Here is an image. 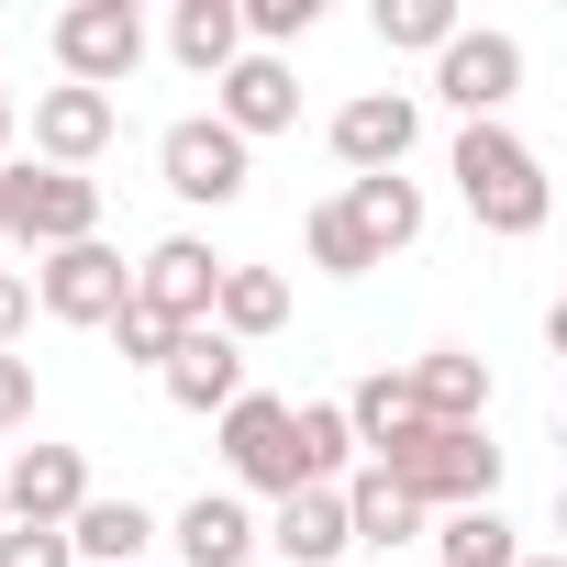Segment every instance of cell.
I'll use <instances>...</instances> for the list:
<instances>
[{"label": "cell", "instance_id": "obj_9", "mask_svg": "<svg viewBox=\"0 0 567 567\" xmlns=\"http://www.w3.org/2000/svg\"><path fill=\"white\" fill-rule=\"evenodd\" d=\"M34 301H45L56 323H112V312L134 301V267H123L101 234H90V245H56L45 278H34Z\"/></svg>", "mask_w": 567, "mask_h": 567}, {"label": "cell", "instance_id": "obj_34", "mask_svg": "<svg viewBox=\"0 0 567 567\" xmlns=\"http://www.w3.org/2000/svg\"><path fill=\"white\" fill-rule=\"evenodd\" d=\"M512 567H556V556H512Z\"/></svg>", "mask_w": 567, "mask_h": 567}, {"label": "cell", "instance_id": "obj_6", "mask_svg": "<svg viewBox=\"0 0 567 567\" xmlns=\"http://www.w3.org/2000/svg\"><path fill=\"white\" fill-rule=\"evenodd\" d=\"M212 290H223V256H212L200 234H167V245H145V267H134V301H145L167 334H200V323H212Z\"/></svg>", "mask_w": 567, "mask_h": 567}, {"label": "cell", "instance_id": "obj_15", "mask_svg": "<svg viewBox=\"0 0 567 567\" xmlns=\"http://www.w3.org/2000/svg\"><path fill=\"white\" fill-rule=\"evenodd\" d=\"M256 545H278V567H334L346 556V501L334 489H290V501L256 523Z\"/></svg>", "mask_w": 567, "mask_h": 567}, {"label": "cell", "instance_id": "obj_17", "mask_svg": "<svg viewBox=\"0 0 567 567\" xmlns=\"http://www.w3.org/2000/svg\"><path fill=\"white\" fill-rule=\"evenodd\" d=\"M334 200H346V223H357V245H368L379 267H390V256H401V245L423 234V189H412L401 167H390V178H346Z\"/></svg>", "mask_w": 567, "mask_h": 567}, {"label": "cell", "instance_id": "obj_5", "mask_svg": "<svg viewBox=\"0 0 567 567\" xmlns=\"http://www.w3.org/2000/svg\"><path fill=\"white\" fill-rule=\"evenodd\" d=\"M212 423H223V467H234L245 489H267V501H290V489H301V456H290V401L245 390V401H223Z\"/></svg>", "mask_w": 567, "mask_h": 567}, {"label": "cell", "instance_id": "obj_8", "mask_svg": "<svg viewBox=\"0 0 567 567\" xmlns=\"http://www.w3.org/2000/svg\"><path fill=\"white\" fill-rule=\"evenodd\" d=\"M523 90V45L512 34H445V56H434V101H456L467 123H501V101Z\"/></svg>", "mask_w": 567, "mask_h": 567}, {"label": "cell", "instance_id": "obj_4", "mask_svg": "<svg viewBox=\"0 0 567 567\" xmlns=\"http://www.w3.org/2000/svg\"><path fill=\"white\" fill-rule=\"evenodd\" d=\"M56 68H68V90L112 101L145 68V12H134V0H68V12H56Z\"/></svg>", "mask_w": 567, "mask_h": 567}, {"label": "cell", "instance_id": "obj_11", "mask_svg": "<svg viewBox=\"0 0 567 567\" xmlns=\"http://www.w3.org/2000/svg\"><path fill=\"white\" fill-rule=\"evenodd\" d=\"M90 501V467H79V445H23L12 467H0V512L12 523H45V534H68V512Z\"/></svg>", "mask_w": 567, "mask_h": 567}, {"label": "cell", "instance_id": "obj_2", "mask_svg": "<svg viewBox=\"0 0 567 567\" xmlns=\"http://www.w3.org/2000/svg\"><path fill=\"white\" fill-rule=\"evenodd\" d=\"M456 189H467V212H478L489 234H545V212H556L545 156H534L523 134H501V123H467V134H456Z\"/></svg>", "mask_w": 567, "mask_h": 567}, {"label": "cell", "instance_id": "obj_36", "mask_svg": "<svg viewBox=\"0 0 567 567\" xmlns=\"http://www.w3.org/2000/svg\"><path fill=\"white\" fill-rule=\"evenodd\" d=\"M0 245H12V234H0Z\"/></svg>", "mask_w": 567, "mask_h": 567}, {"label": "cell", "instance_id": "obj_16", "mask_svg": "<svg viewBox=\"0 0 567 567\" xmlns=\"http://www.w3.org/2000/svg\"><path fill=\"white\" fill-rule=\"evenodd\" d=\"M112 134H123V112H112L101 90H45V101H34V145H45V167H90Z\"/></svg>", "mask_w": 567, "mask_h": 567}, {"label": "cell", "instance_id": "obj_20", "mask_svg": "<svg viewBox=\"0 0 567 567\" xmlns=\"http://www.w3.org/2000/svg\"><path fill=\"white\" fill-rule=\"evenodd\" d=\"M334 501H346V545H379V556H401V545L423 534V512H412V501H401V489H390L379 467H357V478H346Z\"/></svg>", "mask_w": 567, "mask_h": 567}, {"label": "cell", "instance_id": "obj_33", "mask_svg": "<svg viewBox=\"0 0 567 567\" xmlns=\"http://www.w3.org/2000/svg\"><path fill=\"white\" fill-rule=\"evenodd\" d=\"M0 145H12V90H0Z\"/></svg>", "mask_w": 567, "mask_h": 567}, {"label": "cell", "instance_id": "obj_37", "mask_svg": "<svg viewBox=\"0 0 567 567\" xmlns=\"http://www.w3.org/2000/svg\"><path fill=\"white\" fill-rule=\"evenodd\" d=\"M0 523H12V512H0Z\"/></svg>", "mask_w": 567, "mask_h": 567}, {"label": "cell", "instance_id": "obj_28", "mask_svg": "<svg viewBox=\"0 0 567 567\" xmlns=\"http://www.w3.org/2000/svg\"><path fill=\"white\" fill-rule=\"evenodd\" d=\"M234 23L256 34V56H278L290 34H312V23H323V0H234Z\"/></svg>", "mask_w": 567, "mask_h": 567}, {"label": "cell", "instance_id": "obj_32", "mask_svg": "<svg viewBox=\"0 0 567 567\" xmlns=\"http://www.w3.org/2000/svg\"><path fill=\"white\" fill-rule=\"evenodd\" d=\"M34 323V278H12V267H0V357H12V334Z\"/></svg>", "mask_w": 567, "mask_h": 567}, {"label": "cell", "instance_id": "obj_26", "mask_svg": "<svg viewBox=\"0 0 567 567\" xmlns=\"http://www.w3.org/2000/svg\"><path fill=\"white\" fill-rule=\"evenodd\" d=\"M301 245H312V267L323 278H368L379 256L357 245V223H346V200H312V223H301Z\"/></svg>", "mask_w": 567, "mask_h": 567}, {"label": "cell", "instance_id": "obj_23", "mask_svg": "<svg viewBox=\"0 0 567 567\" xmlns=\"http://www.w3.org/2000/svg\"><path fill=\"white\" fill-rule=\"evenodd\" d=\"M334 412H346V434H357L368 456H390V445H401V434L423 423V412H412V379H401V368H379V379H357V390H346Z\"/></svg>", "mask_w": 567, "mask_h": 567}, {"label": "cell", "instance_id": "obj_18", "mask_svg": "<svg viewBox=\"0 0 567 567\" xmlns=\"http://www.w3.org/2000/svg\"><path fill=\"white\" fill-rule=\"evenodd\" d=\"M278 323H290V278H278V267H223L212 334H223V346H256V334H278Z\"/></svg>", "mask_w": 567, "mask_h": 567}, {"label": "cell", "instance_id": "obj_3", "mask_svg": "<svg viewBox=\"0 0 567 567\" xmlns=\"http://www.w3.org/2000/svg\"><path fill=\"white\" fill-rule=\"evenodd\" d=\"M0 234L12 245H90L101 234V178L79 167H0Z\"/></svg>", "mask_w": 567, "mask_h": 567}, {"label": "cell", "instance_id": "obj_19", "mask_svg": "<svg viewBox=\"0 0 567 567\" xmlns=\"http://www.w3.org/2000/svg\"><path fill=\"white\" fill-rule=\"evenodd\" d=\"M145 545H156V512L145 501H79L68 512V556L79 567H134Z\"/></svg>", "mask_w": 567, "mask_h": 567}, {"label": "cell", "instance_id": "obj_22", "mask_svg": "<svg viewBox=\"0 0 567 567\" xmlns=\"http://www.w3.org/2000/svg\"><path fill=\"white\" fill-rule=\"evenodd\" d=\"M167 56L189 79H223L245 56V23H234V0H178V23H167Z\"/></svg>", "mask_w": 567, "mask_h": 567}, {"label": "cell", "instance_id": "obj_1", "mask_svg": "<svg viewBox=\"0 0 567 567\" xmlns=\"http://www.w3.org/2000/svg\"><path fill=\"white\" fill-rule=\"evenodd\" d=\"M379 478H390L412 512H489V489H501V445H489V434L412 423V434L379 456Z\"/></svg>", "mask_w": 567, "mask_h": 567}, {"label": "cell", "instance_id": "obj_7", "mask_svg": "<svg viewBox=\"0 0 567 567\" xmlns=\"http://www.w3.org/2000/svg\"><path fill=\"white\" fill-rule=\"evenodd\" d=\"M156 167H167V189L178 200H200V212H223V200H245V178H256V156L212 123V112H189V123H167V145H156Z\"/></svg>", "mask_w": 567, "mask_h": 567}, {"label": "cell", "instance_id": "obj_12", "mask_svg": "<svg viewBox=\"0 0 567 567\" xmlns=\"http://www.w3.org/2000/svg\"><path fill=\"white\" fill-rule=\"evenodd\" d=\"M412 134H423V112H412L401 90H357V101L334 112V156H346L357 178H390V167L412 156Z\"/></svg>", "mask_w": 567, "mask_h": 567}, {"label": "cell", "instance_id": "obj_13", "mask_svg": "<svg viewBox=\"0 0 567 567\" xmlns=\"http://www.w3.org/2000/svg\"><path fill=\"white\" fill-rule=\"evenodd\" d=\"M156 379H167V401H178V412H200V423H212L223 401H245V346H223V334L200 323V334H178V346H167V368H156Z\"/></svg>", "mask_w": 567, "mask_h": 567}, {"label": "cell", "instance_id": "obj_24", "mask_svg": "<svg viewBox=\"0 0 567 567\" xmlns=\"http://www.w3.org/2000/svg\"><path fill=\"white\" fill-rule=\"evenodd\" d=\"M290 456H301V489H334V478H346V456H357L346 412H334V401H301V412H290Z\"/></svg>", "mask_w": 567, "mask_h": 567}, {"label": "cell", "instance_id": "obj_27", "mask_svg": "<svg viewBox=\"0 0 567 567\" xmlns=\"http://www.w3.org/2000/svg\"><path fill=\"white\" fill-rule=\"evenodd\" d=\"M512 556H523V534L501 512H456L445 523V567H512Z\"/></svg>", "mask_w": 567, "mask_h": 567}, {"label": "cell", "instance_id": "obj_14", "mask_svg": "<svg viewBox=\"0 0 567 567\" xmlns=\"http://www.w3.org/2000/svg\"><path fill=\"white\" fill-rule=\"evenodd\" d=\"M401 379H412V412H423V423L478 434V412H489V368H478L467 346H434V357H412Z\"/></svg>", "mask_w": 567, "mask_h": 567}, {"label": "cell", "instance_id": "obj_30", "mask_svg": "<svg viewBox=\"0 0 567 567\" xmlns=\"http://www.w3.org/2000/svg\"><path fill=\"white\" fill-rule=\"evenodd\" d=\"M0 567H79V556H68V534H45V523H0Z\"/></svg>", "mask_w": 567, "mask_h": 567}, {"label": "cell", "instance_id": "obj_31", "mask_svg": "<svg viewBox=\"0 0 567 567\" xmlns=\"http://www.w3.org/2000/svg\"><path fill=\"white\" fill-rule=\"evenodd\" d=\"M34 423V357H0V434Z\"/></svg>", "mask_w": 567, "mask_h": 567}, {"label": "cell", "instance_id": "obj_10", "mask_svg": "<svg viewBox=\"0 0 567 567\" xmlns=\"http://www.w3.org/2000/svg\"><path fill=\"white\" fill-rule=\"evenodd\" d=\"M212 90H223V101H212V123H223L234 145H256V134H290V123H301V79H290V56H234Z\"/></svg>", "mask_w": 567, "mask_h": 567}, {"label": "cell", "instance_id": "obj_35", "mask_svg": "<svg viewBox=\"0 0 567 567\" xmlns=\"http://www.w3.org/2000/svg\"><path fill=\"white\" fill-rule=\"evenodd\" d=\"M379 567H401V556H379Z\"/></svg>", "mask_w": 567, "mask_h": 567}, {"label": "cell", "instance_id": "obj_25", "mask_svg": "<svg viewBox=\"0 0 567 567\" xmlns=\"http://www.w3.org/2000/svg\"><path fill=\"white\" fill-rule=\"evenodd\" d=\"M379 45H401V56H445V34H456V0H379Z\"/></svg>", "mask_w": 567, "mask_h": 567}, {"label": "cell", "instance_id": "obj_21", "mask_svg": "<svg viewBox=\"0 0 567 567\" xmlns=\"http://www.w3.org/2000/svg\"><path fill=\"white\" fill-rule=\"evenodd\" d=\"M178 556H189V567H245V556H256V512L223 501V489H200V501L178 512Z\"/></svg>", "mask_w": 567, "mask_h": 567}, {"label": "cell", "instance_id": "obj_29", "mask_svg": "<svg viewBox=\"0 0 567 567\" xmlns=\"http://www.w3.org/2000/svg\"><path fill=\"white\" fill-rule=\"evenodd\" d=\"M101 334H112V346H123V368H167V346H178V334H167V323H156V312H145V301H123V312H112V323H101Z\"/></svg>", "mask_w": 567, "mask_h": 567}]
</instances>
